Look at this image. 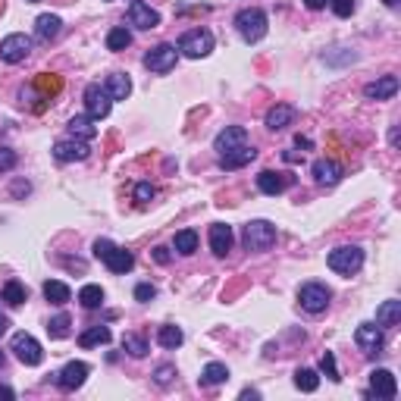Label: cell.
Wrapping results in <instances>:
<instances>
[{
  "label": "cell",
  "instance_id": "cell-24",
  "mask_svg": "<svg viewBox=\"0 0 401 401\" xmlns=\"http://www.w3.org/2000/svg\"><path fill=\"white\" fill-rule=\"evenodd\" d=\"M401 323V301H383L376 307V326L379 329H392Z\"/></svg>",
  "mask_w": 401,
  "mask_h": 401
},
{
  "label": "cell",
  "instance_id": "cell-48",
  "mask_svg": "<svg viewBox=\"0 0 401 401\" xmlns=\"http://www.w3.org/2000/svg\"><path fill=\"white\" fill-rule=\"evenodd\" d=\"M242 398H260V392H257V389H245Z\"/></svg>",
  "mask_w": 401,
  "mask_h": 401
},
{
  "label": "cell",
  "instance_id": "cell-17",
  "mask_svg": "<svg viewBox=\"0 0 401 401\" xmlns=\"http://www.w3.org/2000/svg\"><path fill=\"white\" fill-rule=\"evenodd\" d=\"M232 242H236L232 226H226V223H213L210 226V251L217 254V257H226V254L232 251Z\"/></svg>",
  "mask_w": 401,
  "mask_h": 401
},
{
  "label": "cell",
  "instance_id": "cell-7",
  "mask_svg": "<svg viewBox=\"0 0 401 401\" xmlns=\"http://www.w3.org/2000/svg\"><path fill=\"white\" fill-rule=\"evenodd\" d=\"M329 298H332V292L326 289L323 283H307V285H301V292H298V301L307 313H323L326 307H329Z\"/></svg>",
  "mask_w": 401,
  "mask_h": 401
},
{
  "label": "cell",
  "instance_id": "cell-45",
  "mask_svg": "<svg viewBox=\"0 0 401 401\" xmlns=\"http://www.w3.org/2000/svg\"><path fill=\"white\" fill-rule=\"evenodd\" d=\"M326 4H329V0H304V6H307V10H323Z\"/></svg>",
  "mask_w": 401,
  "mask_h": 401
},
{
  "label": "cell",
  "instance_id": "cell-27",
  "mask_svg": "<svg viewBox=\"0 0 401 401\" xmlns=\"http://www.w3.org/2000/svg\"><path fill=\"white\" fill-rule=\"evenodd\" d=\"M0 301H4V304H10V307H19V304H25V301H29V289H25L19 279H10V283L4 285V292H0Z\"/></svg>",
  "mask_w": 401,
  "mask_h": 401
},
{
  "label": "cell",
  "instance_id": "cell-40",
  "mask_svg": "<svg viewBox=\"0 0 401 401\" xmlns=\"http://www.w3.org/2000/svg\"><path fill=\"white\" fill-rule=\"evenodd\" d=\"M16 166V151L13 148H0V172H10Z\"/></svg>",
  "mask_w": 401,
  "mask_h": 401
},
{
  "label": "cell",
  "instance_id": "cell-39",
  "mask_svg": "<svg viewBox=\"0 0 401 401\" xmlns=\"http://www.w3.org/2000/svg\"><path fill=\"white\" fill-rule=\"evenodd\" d=\"M329 6H332V13H336V16H342V19H348L351 13H354V0H329Z\"/></svg>",
  "mask_w": 401,
  "mask_h": 401
},
{
  "label": "cell",
  "instance_id": "cell-4",
  "mask_svg": "<svg viewBox=\"0 0 401 401\" xmlns=\"http://www.w3.org/2000/svg\"><path fill=\"white\" fill-rule=\"evenodd\" d=\"M266 13L264 10H242L236 16V29H238V35L245 38L248 44H257L260 38L266 35Z\"/></svg>",
  "mask_w": 401,
  "mask_h": 401
},
{
  "label": "cell",
  "instance_id": "cell-8",
  "mask_svg": "<svg viewBox=\"0 0 401 401\" xmlns=\"http://www.w3.org/2000/svg\"><path fill=\"white\" fill-rule=\"evenodd\" d=\"M29 53H32V38L22 35V32L6 35L4 41H0V60H4V63H22Z\"/></svg>",
  "mask_w": 401,
  "mask_h": 401
},
{
  "label": "cell",
  "instance_id": "cell-41",
  "mask_svg": "<svg viewBox=\"0 0 401 401\" xmlns=\"http://www.w3.org/2000/svg\"><path fill=\"white\" fill-rule=\"evenodd\" d=\"M154 298H157V289H154L151 283L135 285V301H144V304H148V301H154Z\"/></svg>",
  "mask_w": 401,
  "mask_h": 401
},
{
  "label": "cell",
  "instance_id": "cell-50",
  "mask_svg": "<svg viewBox=\"0 0 401 401\" xmlns=\"http://www.w3.org/2000/svg\"><path fill=\"white\" fill-rule=\"evenodd\" d=\"M4 360H6V358H4V351H0V367H4Z\"/></svg>",
  "mask_w": 401,
  "mask_h": 401
},
{
  "label": "cell",
  "instance_id": "cell-9",
  "mask_svg": "<svg viewBox=\"0 0 401 401\" xmlns=\"http://www.w3.org/2000/svg\"><path fill=\"white\" fill-rule=\"evenodd\" d=\"M88 373H91V367L85 364V360H69V364L57 373V386L63 392H76V389H82V386H85Z\"/></svg>",
  "mask_w": 401,
  "mask_h": 401
},
{
  "label": "cell",
  "instance_id": "cell-26",
  "mask_svg": "<svg viewBox=\"0 0 401 401\" xmlns=\"http://www.w3.org/2000/svg\"><path fill=\"white\" fill-rule=\"evenodd\" d=\"M69 135L72 138H82V142H91V138L97 135V125H95V119L85 113V116H72L69 119Z\"/></svg>",
  "mask_w": 401,
  "mask_h": 401
},
{
  "label": "cell",
  "instance_id": "cell-12",
  "mask_svg": "<svg viewBox=\"0 0 401 401\" xmlns=\"http://www.w3.org/2000/svg\"><path fill=\"white\" fill-rule=\"evenodd\" d=\"M176 48L172 44H157V48H151L144 53V66H148L151 72H170L172 66H176Z\"/></svg>",
  "mask_w": 401,
  "mask_h": 401
},
{
  "label": "cell",
  "instance_id": "cell-1",
  "mask_svg": "<svg viewBox=\"0 0 401 401\" xmlns=\"http://www.w3.org/2000/svg\"><path fill=\"white\" fill-rule=\"evenodd\" d=\"M95 257L104 260L110 273H129L132 266H135V257H132V251L116 248L110 238H97V242H95Z\"/></svg>",
  "mask_w": 401,
  "mask_h": 401
},
{
  "label": "cell",
  "instance_id": "cell-47",
  "mask_svg": "<svg viewBox=\"0 0 401 401\" xmlns=\"http://www.w3.org/2000/svg\"><path fill=\"white\" fill-rule=\"evenodd\" d=\"M6 329H10V320H6V317H4V313H0V336H4V332H6Z\"/></svg>",
  "mask_w": 401,
  "mask_h": 401
},
{
  "label": "cell",
  "instance_id": "cell-13",
  "mask_svg": "<svg viewBox=\"0 0 401 401\" xmlns=\"http://www.w3.org/2000/svg\"><path fill=\"white\" fill-rule=\"evenodd\" d=\"M354 342L364 354H379L383 351V329L376 323H360L354 329Z\"/></svg>",
  "mask_w": 401,
  "mask_h": 401
},
{
  "label": "cell",
  "instance_id": "cell-11",
  "mask_svg": "<svg viewBox=\"0 0 401 401\" xmlns=\"http://www.w3.org/2000/svg\"><path fill=\"white\" fill-rule=\"evenodd\" d=\"M110 107H113V100L100 85H88V88H85V110H88V116L95 119V123L110 116Z\"/></svg>",
  "mask_w": 401,
  "mask_h": 401
},
{
  "label": "cell",
  "instance_id": "cell-51",
  "mask_svg": "<svg viewBox=\"0 0 401 401\" xmlns=\"http://www.w3.org/2000/svg\"><path fill=\"white\" fill-rule=\"evenodd\" d=\"M25 4H38V0H25Z\"/></svg>",
  "mask_w": 401,
  "mask_h": 401
},
{
  "label": "cell",
  "instance_id": "cell-16",
  "mask_svg": "<svg viewBox=\"0 0 401 401\" xmlns=\"http://www.w3.org/2000/svg\"><path fill=\"white\" fill-rule=\"evenodd\" d=\"M370 395L376 398H395L398 395V383L392 370H373L370 373Z\"/></svg>",
  "mask_w": 401,
  "mask_h": 401
},
{
  "label": "cell",
  "instance_id": "cell-36",
  "mask_svg": "<svg viewBox=\"0 0 401 401\" xmlns=\"http://www.w3.org/2000/svg\"><path fill=\"white\" fill-rule=\"evenodd\" d=\"M69 323H72L69 313H57V317H53L50 323H48L50 339H66V336H69Z\"/></svg>",
  "mask_w": 401,
  "mask_h": 401
},
{
  "label": "cell",
  "instance_id": "cell-32",
  "mask_svg": "<svg viewBox=\"0 0 401 401\" xmlns=\"http://www.w3.org/2000/svg\"><path fill=\"white\" fill-rule=\"evenodd\" d=\"M157 342L163 345V348H179V345L185 342V332L179 329V326H160Z\"/></svg>",
  "mask_w": 401,
  "mask_h": 401
},
{
  "label": "cell",
  "instance_id": "cell-15",
  "mask_svg": "<svg viewBox=\"0 0 401 401\" xmlns=\"http://www.w3.org/2000/svg\"><path fill=\"white\" fill-rule=\"evenodd\" d=\"M242 144H248V132H245V125H226V129L217 135V142H213V151L223 157V154L242 148Z\"/></svg>",
  "mask_w": 401,
  "mask_h": 401
},
{
  "label": "cell",
  "instance_id": "cell-49",
  "mask_svg": "<svg viewBox=\"0 0 401 401\" xmlns=\"http://www.w3.org/2000/svg\"><path fill=\"white\" fill-rule=\"evenodd\" d=\"M383 4H386V6H398V0H383Z\"/></svg>",
  "mask_w": 401,
  "mask_h": 401
},
{
  "label": "cell",
  "instance_id": "cell-21",
  "mask_svg": "<svg viewBox=\"0 0 401 401\" xmlns=\"http://www.w3.org/2000/svg\"><path fill=\"white\" fill-rule=\"evenodd\" d=\"M257 189L264 191V195H283L285 189H289V179L283 176V172H273V170H264L257 176Z\"/></svg>",
  "mask_w": 401,
  "mask_h": 401
},
{
  "label": "cell",
  "instance_id": "cell-5",
  "mask_svg": "<svg viewBox=\"0 0 401 401\" xmlns=\"http://www.w3.org/2000/svg\"><path fill=\"white\" fill-rule=\"evenodd\" d=\"M10 351L16 354L25 367H38L44 360L41 345H38V339L29 336V332H16V336H13V342H10Z\"/></svg>",
  "mask_w": 401,
  "mask_h": 401
},
{
  "label": "cell",
  "instance_id": "cell-35",
  "mask_svg": "<svg viewBox=\"0 0 401 401\" xmlns=\"http://www.w3.org/2000/svg\"><path fill=\"white\" fill-rule=\"evenodd\" d=\"M295 386L301 392H317L320 376L313 370H307V367H301V370H295Z\"/></svg>",
  "mask_w": 401,
  "mask_h": 401
},
{
  "label": "cell",
  "instance_id": "cell-43",
  "mask_svg": "<svg viewBox=\"0 0 401 401\" xmlns=\"http://www.w3.org/2000/svg\"><path fill=\"white\" fill-rule=\"evenodd\" d=\"M154 195H157V189H154L151 182H138L135 185V200H142V204H144V200H151Z\"/></svg>",
  "mask_w": 401,
  "mask_h": 401
},
{
  "label": "cell",
  "instance_id": "cell-10",
  "mask_svg": "<svg viewBox=\"0 0 401 401\" xmlns=\"http://www.w3.org/2000/svg\"><path fill=\"white\" fill-rule=\"evenodd\" d=\"M88 142H82V138H60L57 144H53V157L60 160V163H76V160H88Z\"/></svg>",
  "mask_w": 401,
  "mask_h": 401
},
{
  "label": "cell",
  "instance_id": "cell-37",
  "mask_svg": "<svg viewBox=\"0 0 401 401\" xmlns=\"http://www.w3.org/2000/svg\"><path fill=\"white\" fill-rule=\"evenodd\" d=\"M123 348L129 351L132 358H144V354L151 351V348H148V342H144L142 336H132V332H129V336H123Z\"/></svg>",
  "mask_w": 401,
  "mask_h": 401
},
{
  "label": "cell",
  "instance_id": "cell-34",
  "mask_svg": "<svg viewBox=\"0 0 401 401\" xmlns=\"http://www.w3.org/2000/svg\"><path fill=\"white\" fill-rule=\"evenodd\" d=\"M79 301H82V307L95 311V307L104 304V289H100V285H82V292H79Z\"/></svg>",
  "mask_w": 401,
  "mask_h": 401
},
{
  "label": "cell",
  "instance_id": "cell-6",
  "mask_svg": "<svg viewBox=\"0 0 401 401\" xmlns=\"http://www.w3.org/2000/svg\"><path fill=\"white\" fill-rule=\"evenodd\" d=\"M179 50H182L185 57H191V60L207 57V53L213 50V35H210L207 29H191V32H185V35L179 38Z\"/></svg>",
  "mask_w": 401,
  "mask_h": 401
},
{
  "label": "cell",
  "instance_id": "cell-31",
  "mask_svg": "<svg viewBox=\"0 0 401 401\" xmlns=\"http://www.w3.org/2000/svg\"><path fill=\"white\" fill-rule=\"evenodd\" d=\"M226 379H229V367L217 364V360H213V364H207L204 373H200V383H204V386H219V383H226Z\"/></svg>",
  "mask_w": 401,
  "mask_h": 401
},
{
  "label": "cell",
  "instance_id": "cell-28",
  "mask_svg": "<svg viewBox=\"0 0 401 401\" xmlns=\"http://www.w3.org/2000/svg\"><path fill=\"white\" fill-rule=\"evenodd\" d=\"M172 248L182 254V257H191V254L198 251V232H195V229L176 232V238H172Z\"/></svg>",
  "mask_w": 401,
  "mask_h": 401
},
{
  "label": "cell",
  "instance_id": "cell-19",
  "mask_svg": "<svg viewBox=\"0 0 401 401\" xmlns=\"http://www.w3.org/2000/svg\"><path fill=\"white\" fill-rule=\"evenodd\" d=\"M313 179H317L320 185H336L339 179H342V166L336 163V160H326V157H320V160H313Z\"/></svg>",
  "mask_w": 401,
  "mask_h": 401
},
{
  "label": "cell",
  "instance_id": "cell-3",
  "mask_svg": "<svg viewBox=\"0 0 401 401\" xmlns=\"http://www.w3.org/2000/svg\"><path fill=\"white\" fill-rule=\"evenodd\" d=\"M276 245V226L266 223V219H251L245 226V248L260 254V251H270Z\"/></svg>",
  "mask_w": 401,
  "mask_h": 401
},
{
  "label": "cell",
  "instance_id": "cell-22",
  "mask_svg": "<svg viewBox=\"0 0 401 401\" xmlns=\"http://www.w3.org/2000/svg\"><path fill=\"white\" fill-rule=\"evenodd\" d=\"M292 119H295V107L276 104V107H270V113H266V129L279 132V129H285V125H292Z\"/></svg>",
  "mask_w": 401,
  "mask_h": 401
},
{
  "label": "cell",
  "instance_id": "cell-30",
  "mask_svg": "<svg viewBox=\"0 0 401 401\" xmlns=\"http://www.w3.org/2000/svg\"><path fill=\"white\" fill-rule=\"evenodd\" d=\"M113 339V332L107 329V326H91V329H85L82 336H79V345L82 348H91V345H107Z\"/></svg>",
  "mask_w": 401,
  "mask_h": 401
},
{
  "label": "cell",
  "instance_id": "cell-46",
  "mask_svg": "<svg viewBox=\"0 0 401 401\" xmlns=\"http://www.w3.org/2000/svg\"><path fill=\"white\" fill-rule=\"evenodd\" d=\"M0 398H16V392H13L10 386H0Z\"/></svg>",
  "mask_w": 401,
  "mask_h": 401
},
{
  "label": "cell",
  "instance_id": "cell-42",
  "mask_svg": "<svg viewBox=\"0 0 401 401\" xmlns=\"http://www.w3.org/2000/svg\"><path fill=\"white\" fill-rule=\"evenodd\" d=\"M176 376V367L172 364H163V367H157V373H154V379H157L160 386H170V379Z\"/></svg>",
  "mask_w": 401,
  "mask_h": 401
},
{
  "label": "cell",
  "instance_id": "cell-38",
  "mask_svg": "<svg viewBox=\"0 0 401 401\" xmlns=\"http://www.w3.org/2000/svg\"><path fill=\"white\" fill-rule=\"evenodd\" d=\"M320 370H323L332 383H339V379H342V376H339V367H336V354H332V351H326L323 358H320Z\"/></svg>",
  "mask_w": 401,
  "mask_h": 401
},
{
  "label": "cell",
  "instance_id": "cell-23",
  "mask_svg": "<svg viewBox=\"0 0 401 401\" xmlns=\"http://www.w3.org/2000/svg\"><path fill=\"white\" fill-rule=\"evenodd\" d=\"M60 29H63V22H60V16H53V13H44V16L35 19V38L38 41H53V38L60 35Z\"/></svg>",
  "mask_w": 401,
  "mask_h": 401
},
{
  "label": "cell",
  "instance_id": "cell-2",
  "mask_svg": "<svg viewBox=\"0 0 401 401\" xmlns=\"http://www.w3.org/2000/svg\"><path fill=\"white\" fill-rule=\"evenodd\" d=\"M326 264H329V270L339 273V276H354V273L364 266V251H360L358 245H342V248L329 251Z\"/></svg>",
  "mask_w": 401,
  "mask_h": 401
},
{
  "label": "cell",
  "instance_id": "cell-18",
  "mask_svg": "<svg viewBox=\"0 0 401 401\" xmlns=\"http://www.w3.org/2000/svg\"><path fill=\"white\" fill-rule=\"evenodd\" d=\"M395 91H398V76H383L367 85L364 97L367 100H389V97H395Z\"/></svg>",
  "mask_w": 401,
  "mask_h": 401
},
{
  "label": "cell",
  "instance_id": "cell-44",
  "mask_svg": "<svg viewBox=\"0 0 401 401\" xmlns=\"http://www.w3.org/2000/svg\"><path fill=\"white\" fill-rule=\"evenodd\" d=\"M154 260L157 264H170V248H154Z\"/></svg>",
  "mask_w": 401,
  "mask_h": 401
},
{
  "label": "cell",
  "instance_id": "cell-14",
  "mask_svg": "<svg viewBox=\"0 0 401 401\" xmlns=\"http://www.w3.org/2000/svg\"><path fill=\"white\" fill-rule=\"evenodd\" d=\"M129 22L135 25V29L142 32H151L160 25V13L151 10V4H144V0H132L129 4Z\"/></svg>",
  "mask_w": 401,
  "mask_h": 401
},
{
  "label": "cell",
  "instance_id": "cell-25",
  "mask_svg": "<svg viewBox=\"0 0 401 401\" xmlns=\"http://www.w3.org/2000/svg\"><path fill=\"white\" fill-rule=\"evenodd\" d=\"M104 91L110 95V100H125V97L132 95V82H129V76H123V72H113V76H107Z\"/></svg>",
  "mask_w": 401,
  "mask_h": 401
},
{
  "label": "cell",
  "instance_id": "cell-33",
  "mask_svg": "<svg viewBox=\"0 0 401 401\" xmlns=\"http://www.w3.org/2000/svg\"><path fill=\"white\" fill-rule=\"evenodd\" d=\"M129 44H132V32L125 29V25L110 29V35H107V48H110V50H125Z\"/></svg>",
  "mask_w": 401,
  "mask_h": 401
},
{
  "label": "cell",
  "instance_id": "cell-29",
  "mask_svg": "<svg viewBox=\"0 0 401 401\" xmlns=\"http://www.w3.org/2000/svg\"><path fill=\"white\" fill-rule=\"evenodd\" d=\"M44 298H48L50 304H66V301L72 298V292H69V285L60 283V279H48V283H44Z\"/></svg>",
  "mask_w": 401,
  "mask_h": 401
},
{
  "label": "cell",
  "instance_id": "cell-20",
  "mask_svg": "<svg viewBox=\"0 0 401 401\" xmlns=\"http://www.w3.org/2000/svg\"><path fill=\"white\" fill-rule=\"evenodd\" d=\"M254 157H257V151H254L251 144H242V148L223 154V157H219V166H223V170H242V166H248Z\"/></svg>",
  "mask_w": 401,
  "mask_h": 401
}]
</instances>
